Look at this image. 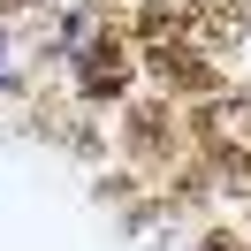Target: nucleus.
<instances>
[{
	"label": "nucleus",
	"instance_id": "obj_1",
	"mask_svg": "<svg viewBox=\"0 0 251 251\" xmlns=\"http://www.w3.org/2000/svg\"><path fill=\"white\" fill-rule=\"evenodd\" d=\"M23 23L31 16H8V8H0V99H23L31 92V38H23Z\"/></svg>",
	"mask_w": 251,
	"mask_h": 251
},
{
	"label": "nucleus",
	"instance_id": "obj_2",
	"mask_svg": "<svg viewBox=\"0 0 251 251\" xmlns=\"http://www.w3.org/2000/svg\"><path fill=\"white\" fill-rule=\"evenodd\" d=\"M221 23H228V61L251 84V0H221Z\"/></svg>",
	"mask_w": 251,
	"mask_h": 251
},
{
	"label": "nucleus",
	"instance_id": "obj_3",
	"mask_svg": "<svg viewBox=\"0 0 251 251\" xmlns=\"http://www.w3.org/2000/svg\"><path fill=\"white\" fill-rule=\"evenodd\" d=\"M0 8H8V16H46L53 0H0Z\"/></svg>",
	"mask_w": 251,
	"mask_h": 251
}]
</instances>
